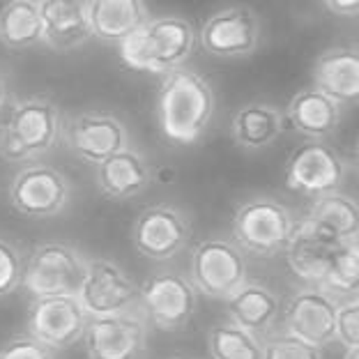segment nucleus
Returning <instances> with one entry per match:
<instances>
[{"label":"nucleus","instance_id":"obj_31","mask_svg":"<svg viewBox=\"0 0 359 359\" xmlns=\"http://www.w3.org/2000/svg\"><path fill=\"white\" fill-rule=\"evenodd\" d=\"M337 341L344 348L359 346V292L339 299Z\"/></svg>","mask_w":359,"mask_h":359},{"label":"nucleus","instance_id":"obj_26","mask_svg":"<svg viewBox=\"0 0 359 359\" xmlns=\"http://www.w3.org/2000/svg\"><path fill=\"white\" fill-rule=\"evenodd\" d=\"M0 44L12 51L44 44L39 0H7L0 7Z\"/></svg>","mask_w":359,"mask_h":359},{"label":"nucleus","instance_id":"obj_28","mask_svg":"<svg viewBox=\"0 0 359 359\" xmlns=\"http://www.w3.org/2000/svg\"><path fill=\"white\" fill-rule=\"evenodd\" d=\"M325 288L337 297H348L359 292V238L344 242L339 247Z\"/></svg>","mask_w":359,"mask_h":359},{"label":"nucleus","instance_id":"obj_4","mask_svg":"<svg viewBox=\"0 0 359 359\" xmlns=\"http://www.w3.org/2000/svg\"><path fill=\"white\" fill-rule=\"evenodd\" d=\"M297 219L281 201L254 196L242 201L233 212V240L244 254L269 258L285 251L295 233Z\"/></svg>","mask_w":359,"mask_h":359},{"label":"nucleus","instance_id":"obj_32","mask_svg":"<svg viewBox=\"0 0 359 359\" xmlns=\"http://www.w3.org/2000/svg\"><path fill=\"white\" fill-rule=\"evenodd\" d=\"M0 359H58L55 350L44 346L30 334H19L0 348Z\"/></svg>","mask_w":359,"mask_h":359},{"label":"nucleus","instance_id":"obj_27","mask_svg":"<svg viewBox=\"0 0 359 359\" xmlns=\"http://www.w3.org/2000/svg\"><path fill=\"white\" fill-rule=\"evenodd\" d=\"M208 353L212 359H263V337L224 320L208 330Z\"/></svg>","mask_w":359,"mask_h":359},{"label":"nucleus","instance_id":"obj_7","mask_svg":"<svg viewBox=\"0 0 359 359\" xmlns=\"http://www.w3.org/2000/svg\"><path fill=\"white\" fill-rule=\"evenodd\" d=\"M7 196L21 217L44 222L67 210L72 201V184L67 175L55 166L32 161V164H23V168L12 177Z\"/></svg>","mask_w":359,"mask_h":359},{"label":"nucleus","instance_id":"obj_19","mask_svg":"<svg viewBox=\"0 0 359 359\" xmlns=\"http://www.w3.org/2000/svg\"><path fill=\"white\" fill-rule=\"evenodd\" d=\"M44 44L53 51H76L93 39L88 0H39Z\"/></svg>","mask_w":359,"mask_h":359},{"label":"nucleus","instance_id":"obj_14","mask_svg":"<svg viewBox=\"0 0 359 359\" xmlns=\"http://www.w3.org/2000/svg\"><path fill=\"white\" fill-rule=\"evenodd\" d=\"M339 299L325 285H304L295 290L281 311V327L318 348L337 341Z\"/></svg>","mask_w":359,"mask_h":359},{"label":"nucleus","instance_id":"obj_3","mask_svg":"<svg viewBox=\"0 0 359 359\" xmlns=\"http://www.w3.org/2000/svg\"><path fill=\"white\" fill-rule=\"evenodd\" d=\"M60 106L44 95L12 100L0 118V159L32 164L51 152L62 138Z\"/></svg>","mask_w":359,"mask_h":359},{"label":"nucleus","instance_id":"obj_36","mask_svg":"<svg viewBox=\"0 0 359 359\" xmlns=\"http://www.w3.org/2000/svg\"><path fill=\"white\" fill-rule=\"evenodd\" d=\"M353 166L359 170V141L355 143V148H353Z\"/></svg>","mask_w":359,"mask_h":359},{"label":"nucleus","instance_id":"obj_29","mask_svg":"<svg viewBox=\"0 0 359 359\" xmlns=\"http://www.w3.org/2000/svg\"><path fill=\"white\" fill-rule=\"evenodd\" d=\"M263 359H323V348L281 327L263 337Z\"/></svg>","mask_w":359,"mask_h":359},{"label":"nucleus","instance_id":"obj_15","mask_svg":"<svg viewBox=\"0 0 359 359\" xmlns=\"http://www.w3.org/2000/svg\"><path fill=\"white\" fill-rule=\"evenodd\" d=\"M88 313L76 295H48L30 299L26 327L30 337L53 348L55 353L83 341Z\"/></svg>","mask_w":359,"mask_h":359},{"label":"nucleus","instance_id":"obj_24","mask_svg":"<svg viewBox=\"0 0 359 359\" xmlns=\"http://www.w3.org/2000/svg\"><path fill=\"white\" fill-rule=\"evenodd\" d=\"M302 222L337 244L359 238V203L344 191H330L311 201Z\"/></svg>","mask_w":359,"mask_h":359},{"label":"nucleus","instance_id":"obj_33","mask_svg":"<svg viewBox=\"0 0 359 359\" xmlns=\"http://www.w3.org/2000/svg\"><path fill=\"white\" fill-rule=\"evenodd\" d=\"M323 5L337 16H359V0H323Z\"/></svg>","mask_w":359,"mask_h":359},{"label":"nucleus","instance_id":"obj_11","mask_svg":"<svg viewBox=\"0 0 359 359\" xmlns=\"http://www.w3.org/2000/svg\"><path fill=\"white\" fill-rule=\"evenodd\" d=\"M148 323L143 309L88 318L83 334L88 359H143L148 348Z\"/></svg>","mask_w":359,"mask_h":359},{"label":"nucleus","instance_id":"obj_12","mask_svg":"<svg viewBox=\"0 0 359 359\" xmlns=\"http://www.w3.org/2000/svg\"><path fill=\"white\" fill-rule=\"evenodd\" d=\"M191 240V222L177 205L159 203L145 208L132 226V244L143 258L166 263L187 249Z\"/></svg>","mask_w":359,"mask_h":359},{"label":"nucleus","instance_id":"obj_18","mask_svg":"<svg viewBox=\"0 0 359 359\" xmlns=\"http://www.w3.org/2000/svg\"><path fill=\"white\" fill-rule=\"evenodd\" d=\"M95 184L104 198L132 201L152 184V168L141 150L134 145L120 150L100 166H95Z\"/></svg>","mask_w":359,"mask_h":359},{"label":"nucleus","instance_id":"obj_8","mask_svg":"<svg viewBox=\"0 0 359 359\" xmlns=\"http://www.w3.org/2000/svg\"><path fill=\"white\" fill-rule=\"evenodd\" d=\"M76 299L88 318L125 313L141 309V285L113 258H88Z\"/></svg>","mask_w":359,"mask_h":359},{"label":"nucleus","instance_id":"obj_16","mask_svg":"<svg viewBox=\"0 0 359 359\" xmlns=\"http://www.w3.org/2000/svg\"><path fill=\"white\" fill-rule=\"evenodd\" d=\"M283 177L290 191L318 198L341 189L346 180V161L325 141H306L285 161Z\"/></svg>","mask_w":359,"mask_h":359},{"label":"nucleus","instance_id":"obj_22","mask_svg":"<svg viewBox=\"0 0 359 359\" xmlns=\"http://www.w3.org/2000/svg\"><path fill=\"white\" fill-rule=\"evenodd\" d=\"M339 247L341 244L323 238L320 233H316L311 226H306L299 219L295 233L285 247V263H288L290 272L306 285H325Z\"/></svg>","mask_w":359,"mask_h":359},{"label":"nucleus","instance_id":"obj_2","mask_svg":"<svg viewBox=\"0 0 359 359\" xmlns=\"http://www.w3.org/2000/svg\"><path fill=\"white\" fill-rule=\"evenodd\" d=\"M198 32L194 23L180 14L150 16L141 28L118 44L120 62L138 74L166 76L184 67L194 55Z\"/></svg>","mask_w":359,"mask_h":359},{"label":"nucleus","instance_id":"obj_23","mask_svg":"<svg viewBox=\"0 0 359 359\" xmlns=\"http://www.w3.org/2000/svg\"><path fill=\"white\" fill-rule=\"evenodd\" d=\"M285 129V111L267 102H249L235 111L231 120V138L238 148L260 152L281 138Z\"/></svg>","mask_w":359,"mask_h":359},{"label":"nucleus","instance_id":"obj_37","mask_svg":"<svg viewBox=\"0 0 359 359\" xmlns=\"http://www.w3.org/2000/svg\"><path fill=\"white\" fill-rule=\"evenodd\" d=\"M170 359H187V357H170Z\"/></svg>","mask_w":359,"mask_h":359},{"label":"nucleus","instance_id":"obj_30","mask_svg":"<svg viewBox=\"0 0 359 359\" xmlns=\"http://www.w3.org/2000/svg\"><path fill=\"white\" fill-rule=\"evenodd\" d=\"M23 267L26 258L12 242L0 240V299L12 295L23 283Z\"/></svg>","mask_w":359,"mask_h":359},{"label":"nucleus","instance_id":"obj_25","mask_svg":"<svg viewBox=\"0 0 359 359\" xmlns=\"http://www.w3.org/2000/svg\"><path fill=\"white\" fill-rule=\"evenodd\" d=\"M93 37L104 44H120L150 19L145 0H88Z\"/></svg>","mask_w":359,"mask_h":359},{"label":"nucleus","instance_id":"obj_34","mask_svg":"<svg viewBox=\"0 0 359 359\" xmlns=\"http://www.w3.org/2000/svg\"><path fill=\"white\" fill-rule=\"evenodd\" d=\"M12 104V90H10V81H7L5 72L0 69V118L7 111V106Z\"/></svg>","mask_w":359,"mask_h":359},{"label":"nucleus","instance_id":"obj_6","mask_svg":"<svg viewBox=\"0 0 359 359\" xmlns=\"http://www.w3.org/2000/svg\"><path fill=\"white\" fill-rule=\"evenodd\" d=\"M189 279L201 295L226 302L249 281V265L235 240L208 238L198 242L189 258Z\"/></svg>","mask_w":359,"mask_h":359},{"label":"nucleus","instance_id":"obj_20","mask_svg":"<svg viewBox=\"0 0 359 359\" xmlns=\"http://www.w3.org/2000/svg\"><path fill=\"white\" fill-rule=\"evenodd\" d=\"M341 109L330 95L316 86L302 88L285 106V122L309 141H327L339 132Z\"/></svg>","mask_w":359,"mask_h":359},{"label":"nucleus","instance_id":"obj_9","mask_svg":"<svg viewBox=\"0 0 359 359\" xmlns=\"http://www.w3.org/2000/svg\"><path fill=\"white\" fill-rule=\"evenodd\" d=\"M198 295L189 276L173 269H159L141 285V309L157 330L177 332L191 323Z\"/></svg>","mask_w":359,"mask_h":359},{"label":"nucleus","instance_id":"obj_35","mask_svg":"<svg viewBox=\"0 0 359 359\" xmlns=\"http://www.w3.org/2000/svg\"><path fill=\"white\" fill-rule=\"evenodd\" d=\"M344 359H359V346H355V348H346Z\"/></svg>","mask_w":359,"mask_h":359},{"label":"nucleus","instance_id":"obj_1","mask_svg":"<svg viewBox=\"0 0 359 359\" xmlns=\"http://www.w3.org/2000/svg\"><path fill=\"white\" fill-rule=\"evenodd\" d=\"M215 116V90L196 69L180 67L161 79L157 90V125L173 145H194L205 136Z\"/></svg>","mask_w":359,"mask_h":359},{"label":"nucleus","instance_id":"obj_5","mask_svg":"<svg viewBox=\"0 0 359 359\" xmlns=\"http://www.w3.org/2000/svg\"><path fill=\"white\" fill-rule=\"evenodd\" d=\"M88 256L67 242H42L30 251L21 288L30 299L48 295H76L86 276Z\"/></svg>","mask_w":359,"mask_h":359},{"label":"nucleus","instance_id":"obj_21","mask_svg":"<svg viewBox=\"0 0 359 359\" xmlns=\"http://www.w3.org/2000/svg\"><path fill=\"white\" fill-rule=\"evenodd\" d=\"M226 320L240 327L267 337L281 323V302L279 295L260 281H247L233 292L226 302Z\"/></svg>","mask_w":359,"mask_h":359},{"label":"nucleus","instance_id":"obj_17","mask_svg":"<svg viewBox=\"0 0 359 359\" xmlns=\"http://www.w3.org/2000/svg\"><path fill=\"white\" fill-rule=\"evenodd\" d=\"M311 86L341 106H359V44L325 48L313 62Z\"/></svg>","mask_w":359,"mask_h":359},{"label":"nucleus","instance_id":"obj_13","mask_svg":"<svg viewBox=\"0 0 359 359\" xmlns=\"http://www.w3.org/2000/svg\"><path fill=\"white\" fill-rule=\"evenodd\" d=\"M260 19L247 5H231L210 14L198 30V44L215 58H249L260 46Z\"/></svg>","mask_w":359,"mask_h":359},{"label":"nucleus","instance_id":"obj_10","mask_svg":"<svg viewBox=\"0 0 359 359\" xmlns=\"http://www.w3.org/2000/svg\"><path fill=\"white\" fill-rule=\"evenodd\" d=\"M62 141L76 159L90 166H100L132 145L125 122L106 111H83L69 116L62 127Z\"/></svg>","mask_w":359,"mask_h":359}]
</instances>
